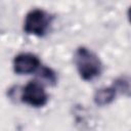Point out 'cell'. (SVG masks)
<instances>
[{"label": "cell", "mask_w": 131, "mask_h": 131, "mask_svg": "<svg viewBox=\"0 0 131 131\" xmlns=\"http://www.w3.org/2000/svg\"><path fill=\"white\" fill-rule=\"evenodd\" d=\"M74 62L81 79L91 81L102 72V62L99 57L85 46H80L74 54Z\"/></svg>", "instance_id": "6da1fadb"}, {"label": "cell", "mask_w": 131, "mask_h": 131, "mask_svg": "<svg viewBox=\"0 0 131 131\" xmlns=\"http://www.w3.org/2000/svg\"><path fill=\"white\" fill-rule=\"evenodd\" d=\"M52 18L53 16L44 9H31L26 14L24 20V31L29 35L42 37L47 33Z\"/></svg>", "instance_id": "7a4b0ae2"}, {"label": "cell", "mask_w": 131, "mask_h": 131, "mask_svg": "<svg viewBox=\"0 0 131 131\" xmlns=\"http://www.w3.org/2000/svg\"><path fill=\"white\" fill-rule=\"evenodd\" d=\"M20 100L34 107H42L48 101V95L43 87V85L38 81L28 82L20 95Z\"/></svg>", "instance_id": "3957f363"}, {"label": "cell", "mask_w": 131, "mask_h": 131, "mask_svg": "<svg viewBox=\"0 0 131 131\" xmlns=\"http://www.w3.org/2000/svg\"><path fill=\"white\" fill-rule=\"evenodd\" d=\"M13 71L17 75H28L36 72L41 67L39 57L33 53L21 52L13 58Z\"/></svg>", "instance_id": "277c9868"}, {"label": "cell", "mask_w": 131, "mask_h": 131, "mask_svg": "<svg viewBox=\"0 0 131 131\" xmlns=\"http://www.w3.org/2000/svg\"><path fill=\"white\" fill-rule=\"evenodd\" d=\"M117 95V91L113 86L110 87H101L94 92L93 100L94 103L98 106H104L112 103L115 100Z\"/></svg>", "instance_id": "5b68a950"}, {"label": "cell", "mask_w": 131, "mask_h": 131, "mask_svg": "<svg viewBox=\"0 0 131 131\" xmlns=\"http://www.w3.org/2000/svg\"><path fill=\"white\" fill-rule=\"evenodd\" d=\"M117 92H121L127 96L130 95V80L126 76H122L117 78L112 85Z\"/></svg>", "instance_id": "8992f818"}, {"label": "cell", "mask_w": 131, "mask_h": 131, "mask_svg": "<svg viewBox=\"0 0 131 131\" xmlns=\"http://www.w3.org/2000/svg\"><path fill=\"white\" fill-rule=\"evenodd\" d=\"M40 76L45 79L48 83H50L51 85H55L56 84V81H57V76L55 74V72L48 68V67H41V70H40Z\"/></svg>", "instance_id": "52a82bcc"}]
</instances>
